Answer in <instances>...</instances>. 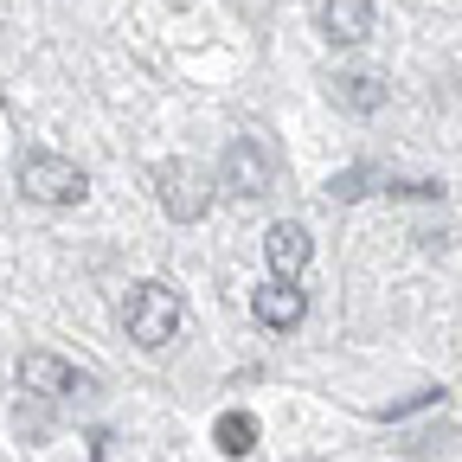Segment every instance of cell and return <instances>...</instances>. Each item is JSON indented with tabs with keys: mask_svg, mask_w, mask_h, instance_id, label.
<instances>
[{
	"mask_svg": "<svg viewBox=\"0 0 462 462\" xmlns=\"http://www.w3.org/2000/svg\"><path fill=\"white\" fill-rule=\"evenodd\" d=\"M373 180H379V167H346V173H334L328 180V199H360V193H373Z\"/></svg>",
	"mask_w": 462,
	"mask_h": 462,
	"instance_id": "11",
	"label": "cell"
},
{
	"mask_svg": "<svg viewBox=\"0 0 462 462\" xmlns=\"http://www.w3.org/2000/svg\"><path fill=\"white\" fill-rule=\"evenodd\" d=\"M321 32H328V45H366L373 39V0H328Z\"/></svg>",
	"mask_w": 462,
	"mask_h": 462,
	"instance_id": "7",
	"label": "cell"
},
{
	"mask_svg": "<svg viewBox=\"0 0 462 462\" xmlns=\"http://www.w3.org/2000/svg\"><path fill=\"white\" fill-rule=\"evenodd\" d=\"M212 443H218V456H231V462L251 456V449H257V418H251V411H225V418L212 424Z\"/></svg>",
	"mask_w": 462,
	"mask_h": 462,
	"instance_id": "9",
	"label": "cell"
},
{
	"mask_svg": "<svg viewBox=\"0 0 462 462\" xmlns=\"http://www.w3.org/2000/svg\"><path fill=\"white\" fill-rule=\"evenodd\" d=\"M218 180H225L231 193H238V199H257V193H270V180H276V154H270L257 135H231Z\"/></svg>",
	"mask_w": 462,
	"mask_h": 462,
	"instance_id": "3",
	"label": "cell"
},
{
	"mask_svg": "<svg viewBox=\"0 0 462 462\" xmlns=\"http://www.w3.org/2000/svg\"><path fill=\"white\" fill-rule=\"evenodd\" d=\"M154 180H161V206L173 212V218H199L206 212V173L199 167H187V161H161L154 167Z\"/></svg>",
	"mask_w": 462,
	"mask_h": 462,
	"instance_id": "4",
	"label": "cell"
},
{
	"mask_svg": "<svg viewBox=\"0 0 462 462\" xmlns=\"http://www.w3.org/2000/svg\"><path fill=\"white\" fill-rule=\"evenodd\" d=\"M334 103L354 109V116H373V109L385 103V84L366 78V71H346V78H334Z\"/></svg>",
	"mask_w": 462,
	"mask_h": 462,
	"instance_id": "10",
	"label": "cell"
},
{
	"mask_svg": "<svg viewBox=\"0 0 462 462\" xmlns=\"http://www.w3.org/2000/svg\"><path fill=\"white\" fill-rule=\"evenodd\" d=\"M251 315L263 321V328H276V334H289V328H302V315H309V296L289 276H276V282H263L257 296H251Z\"/></svg>",
	"mask_w": 462,
	"mask_h": 462,
	"instance_id": "5",
	"label": "cell"
},
{
	"mask_svg": "<svg viewBox=\"0 0 462 462\" xmlns=\"http://www.w3.org/2000/svg\"><path fill=\"white\" fill-rule=\"evenodd\" d=\"M123 328L135 346H148V354H161V346L180 334V296H173L167 282H135L129 302H123Z\"/></svg>",
	"mask_w": 462,
	"mask_h": 462,
	"instance_id": "1",
	"label": "cell"
},
{
	"mask_svg": "<svg viewBox=\"0 0 462 462\" xmlns=\"http://www.w3.org/2000/svg\"><path fill=\"white\" fill-rule=\"evenodd\" d=\"M309 251H315V245H309L302 225H270V231H263V257H270V270L289 276V282L309 270Z\"/></svg>",
	"mask_w": 462,
	"mask_h": 462,
	"instance_id": "8",
	"label": "cell"
},
{
	"mask_svg": "<svg viewBox=\"0 0 462 462\" xmlns=\"http://www.w3.org/2000/svg\"><path fill=\"white\" fill-rule=\"evenodd\" d=\"M20 385H26V392H39V398H71V392H90V379H84V373H71L58 354H26V360H20Z\"/></svg>",
	"mask_w": 462,
	"mask_h": 462,
	"instance_id": "6",
	"label": "cell"
},
{
	"mask_svg": "<svg viewBox=\"0 0 462 462\" xmlns=\"http://www.w3.org/2000/svg\"><path fill=\"white\" fill-rule=\"evenodd\" d=\"M20 193L39 199V206H78V199L90 193V180H84L78 161L51 154V148H26V154H20Z\"/></svg>",
	"mask_w": 462,
	"mask_h": 462,
	"instance_id": "2",
	"label": "cell"
}]
</instances>
